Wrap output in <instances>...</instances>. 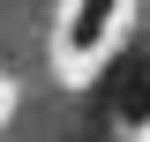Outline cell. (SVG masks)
<instances>
[{
  "label": "cell",
  "mask_w": 150,
  "mask_h": 142,
  "mask_svg": "<svg viewBox=\"0 0 150 142\" xmlns=\"http://www.w3.org/2000/svg\"><path fill=\"white\" fill-rule=\"evenodd\" d=\"M120 15H128V0H68V15H60V37H53V53L60 67H90V60H105L112 30H120Z\"/></svg>",
  "instance_id": "6da1fadb"
},
{
  "label": "cell",
  "mask_w": 150,
  "mask_h": 142,
  "mask_svg": "<svg viewBox=\"0 0 150 142\" xmlns=\"http://www.w3.org/2000/svg\"><path fill=\"white\" fill-rule=\"evenodd\" d=\"M0 112H8V82H0Z\"/></svg>",
  "instance_id": "3957f363"
},
{
  "label": "cell",
  "mask_w": 150,
  "mask_h": 142,
  "mask_svg": "<svg viewBox=\"0 0 150 142\" xmlns=\"http://www.w3.org/2000/svg\"><path fill=\"white\" fill-rule=\"evenodd\" d=\"M112 120L128 127V135H143V127H150V75H135V82L120 90V105H112Z\"/></svg>",
  "instance_id": "7a4b0ae2"
}]
</instances>
